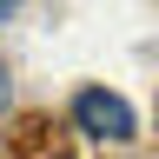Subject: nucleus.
<instances>
[{"instance_id": "obj_2", "label": "nucleus", "mask_w": 159, "mask_h": 159, "mask_svg": "<svg viewBox=\"0 0 159 159\" xmlns=\"http://www.w3.org/2000/svg\"><path fill=\"white\" fill-rule=\"evenodd\" d=\"M13 13H20V0H0V20H13Z\"/></svg>"}, {"instance_id": "obj_1", "label": "nucleus", "mask_w": 159, "mask_h": 159, "mask_svg": "<svg viewBox=\"0 0 159 159\" xmlns=\"http://www.w3.org/2000/svg\"><path fill=\"white\" fill-rule=\"evenodd\" d=\"M73 126L86 133V139H99V146H126V139L139 133V113H133L119 93L86 86V93H73Z\"/></svg>"}, {"instance_id": "obj_3", "label": "nucleus", "mask_w": 159, "mask_h": 159, "mask_svg": "<svg viewBox=\"0 0 159 159\" xmlns=\"http://www.w3.org/2000/svg\"><path fill=\"white\" fill-rule=\"evenodd\" d=\"M0 106H7V66H0Z\"/></svg>"}]
</instances>
